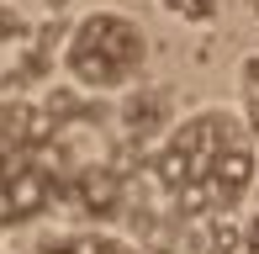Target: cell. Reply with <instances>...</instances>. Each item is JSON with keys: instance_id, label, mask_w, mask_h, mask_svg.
<instances>
[{"instance_id": "obj_2", "label": "cell", "mask_w": 259, "mask_h": 254, "mask_svg": "<svg viewBox=\"0 0 259 254\" xmlns=\"http://www.w3.org/2000/svg\"><path fill=\"white\" fill-rule=\"evenodd\" d=\"M143 59H148V37L122 11L79 16L69 27V43H64V69L85 90H122L127 79L143 74Z\"/></svg>"}, {"instance_id": "obj_3", "label": "cell", "mask_w": 259, "mask_h": 254, "mask_svg": "<svg viewBox=\"0 0 259 254\" xmlns=\"http://www.w3.org/2000/svg\"><path fill=\"white\" fill-rule=\"evenodd\" d=\"M53 138V117L27 101H0V186L27 164L32 154H42Z\"/></svg>"}, {"instance_id": "obj_9", "label": "cell", "mask_w": 259, "mask_h": 254, "mask_svg": "<svg viewBox=\"0 0 259 254\" xmlns=\"http://www.w3.org/2000/svg\"><path fill=\"white\" fill-rule=\"evenodd\" d=\"M0 37H21V16L16 11H0Z\"/></svg>"}, {"instance_id": "obj_6", "label": "cell", "mask_w": 259, "mask_h": 254, "mask_svg": "<svg viewBox=\"0 0 259 254\" xmlns=\"http://www.w3.org/2000/svg\"><path fill=\"white\" fill-rule=\"evenodd\" d=\"M238 249H243V233H238L233 223H222V217H217V223L206 228V254H238Z\"/></svg>"}, {"instance_id": "obj_5", "label": "cell", "mask_w": 259, "mask_h": 254, "mask_svg": "<svg viewBox=\"0 0 259 254\" xmlns=\"http://www.w3.org/2000/svg\"><path fill=\"white\" fill-rule=\"evenodd\" d=\"M32 254H143L133 249L127 238H111V233H64V238H48Z\"/></svg>"}, {"instance_id": "obj_1", "label": "cell", "mask_w": 259, "mask_h": 254, "mask_svg": "<svg viewBox=\"0 0 259 254\" xmlns=\"http://www.w3.org/2000/svg\"><path fill=\"white\" fill-rule=\"evenodd\" d=\"M148 175L169 212L228 217L254 186V133L238 111L206 106L159 143V154L148 159Z\"/></svg>"}, {"instance_id": "obj_11", "label": "cell", "mask_w": 259, "mask_h": 254, "mask_svg": "<svg viewBox=\"0 0 259 254\" xmlns=\"http://www.w3.org/2000/svg\"><path fill=\"white\" fill-rule=\"evenodd\" d=\"M254 16H259V0H254Z\"/></svg>"}, {"instance_id": "obj_10", "label": "cell", "mask_w": 259, "mask_h": 254, "mask_svg": "<svg viewBox=\"0 0 259 254\" xmlns=\"http://www.w3.org/2000/svg\"><path fill=\"white\" fill-rule=\"evenodd\" d=\"M243 249H249V254H259V217H254L249 228H243Z\"/></svg>"}, {"instance_id": "obj_4", "label": "cell", "mask_w": 259, "mask_h": 254, "mask_svg": "<svg viewBox=\"0 0 259 254\" xmlns=\"http://www.w3.org/2000/svg\"><path fill=\"white\" fill-rule=\"evenodd\" d=\"M164 117H169V96L164 90H143V96H133L127 101V111H122V127H127V143H148V138L164 127Z\"/></svg>"}, {"instance_id": "obj_8", "label": "cell", "mask_w": 259, "mask_h": 254, "mask_svg": "<svg viewBox=\"0 0 259 254\" xmlns=\"http://www.w3.org/2000/svg\"><path fill=\"white\" fill-rule=\"evenodd\" d=\"M243 122H249V133H254V143H259V90L243 96Z\"/></svg>"}, {"instance_id": "obj_7", "label": "cell", "mask_w": 259, "mask_h": 254, "mask_svg": "<svg viewBox=\"0 0 259 254\" xmlns=\"http://www.w3.org/2000/svg\"><path fill=\"white\" fill-rule=\"evenodd\" d=\"M238 85H243V96H254V90H259V59H254V53H249L243 69H238Z\"/></svg>"}]
</instances>
